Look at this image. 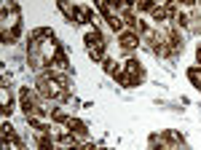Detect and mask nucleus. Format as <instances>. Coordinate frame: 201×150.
Segmentation results:
<instances>
[{"label": "nucleus", "mask_w": 201, "mask_h": 150, "mask_svg": "<svg viewBox=\"0 0 201 150\" xmlns=\"http://www.w3.org/2000/svg\"><path fill=\"white\" fill-rule=\"evenodd\" d=\"M137 40H134V35H123V46H134Z\"/></svg>", "instance_id": "1"}]
</instances>
